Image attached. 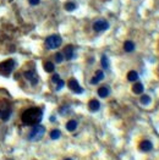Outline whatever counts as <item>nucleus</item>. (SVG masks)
<instances>
[{
	"label": "nucleus",
	"mask_w": 159,
	"mask_h": 160,
	"mask_svg": "<svg viewBox=\"0 0 159 160\" xmlns=\"http://www.w3.org/2000/svg\"><path fill=\"white\" fill-rule=\"evenodd\" d=\"M61 43H63V39H61V37L58 35V34L49 35V37L45 39V45H47V48H48V49H52V50L59 48V47L61 45Z\"/></svg>",
	"instance_id": "obj_3"
},
{
	"label": "nucleus",
	"mask_w": 159,
	"mask_h": 160,
	"mask_svg": "<svg viewBox=\"0 0 159 160\" xmlns=\"http://www.w3.org/2000/svg\"><path fill=\"white\" fill-rule=\"evenodd\" d=\"M28 2L31 4L32 6H37V5L40 2V0H28Z\"/></svg>",
	"instance_id": "obj_26"
},
{
	"label": "nucleus",
	"mask_w": 159,
	"mask_h": 160,
	"mask_svg": "<svg viewBox=\"0 0 159 160\" xmlns=\"http://www.w3.org/2000/svg\"><path fill=\"white\" fill-rule=\"evenodd\" d=\"M10 115H11V110L10 109H2V110H0V119L2 120V121H7L9 119H10Z\"/></svg>",
	"instance_id": "obj_14"
},
{
	"label": "nucleus",
	"mask_w": 159,
	"mask_h": 160,
	"mask_svg": "<svg viewBox=\"0 0 159 160\" xmlns=\"http://www.w3.org/2000/svg\"><path fill=\"white\" fill-rule=\"evenodd\" d=\"M67 86H69V88H70L73 93H76V94H81V93H83V89L81 88V86L78 84V82H77L76 78H71V80H69Z\"/></svg>",
	"instance_id": "obj_6"
},
{
	"label": "nucleus",
	"mask_w": 159,
	"mask_h": 160,
	"mask_svg": "<svg viewBox=\"0 0 159 160\" xmlns=\"http://www.w3.org/2000/svg\"><path fill=\"white\" fill-rule=\"evenodd\" d=\"M99 108H100V103H99L97 99H91V100H90V103H88V109H90V111L95 113V111L99 110Z\"/></svg>",
	"instance_id": "obj_10"
},
{
	"label": "nucleus",
	"mask_w": 159,
	"mask_h": 160,
	"mask_svg": "<svg viewBox=\"0 0 159 160\" xmlns=\"http://www.w3.org/2000/svg\"><path fill=\"white\" fill-rule=\"evenodd\" d=\"M43 117V110L39 108H30L25 110L22 114V122L27 126H34L38 125L42 121Z\"/></svg>",
	"instance_id": "obj_1"
},
{
	"label": "nucleus",
	"mask_w": 159,
	"mask_h": 160,
	"mask_svg": "<svg viewBox=\"0 0 159 160\" xmlns=\"http://www.w3.org/2000/svg\"><path fill=\"white\" fill-rule=\"evenodd\" d=\"M64 160H72V159H64Z\"/></svg>",
	"instance_id": "obj_27"
},
{
	"label": "nucleus",
	"mask_w": 159,
	"mask_h": 160,
	"mask_svg": "<svg viewBox=\"0 0 159 160\" xmlns=\"http://www.w3.org/2000/svg\"><path fill=\"white\" fill-rule=\"evenodd\" d=\"M103 78H104V72H103L102 70H98V71L95 72L94 77L91 80V84H98Z\"/></svg>",
	"instance_id": "obj_11"
},
{
	"label": "nucleus",
	"mask_w": 159,
	"mask_h": 160,
	"mask_svg": "<svg viewBox=\"0 0 159 160\" xmlns=\"http://www.w3.org/2000/svg\"><path fill=\"white\" fill-rule=\"evenodd\" d=\"M76 128H77V121H76V120H70V121H67V124H66V129H67V131L73 132Z\"/></svg>",
	"instance_id": "obj_16"
},
{
	"label": "nucleus",
	"mask_w": 159,
	"mask_h": 160,
	"mask_svg": "<svg viewBox=\"0 0 159 160\" xmlns=\"http://www.w3.org/2000/svg\"><path fill=\"white\" fill-rule=\"evenodd\" d=\"M140 101H141V104L142 105H148V104H151V96H142L140 98Z\"/></svg>",
	"instance_id": "obj_21"
},
{
	"label": "nucleus",
	"mask_w": 159,
	"mask_h": 160,
	"mask_svg": "<svg viewBox=\"0 0 159 160\" xmlns=\"http://www.w3.org/2000/svg\"><path fill=\"white\" fill-rule=\"evenodd\" d=\"M64 58L66 60H71L73 58V47L72 45H66L64 49Z\"/></svg>",
	"instance_id": "obj_9"
},
{
	"label": "nucleus",
	"mask_w": 159,
	"mask_h": 160,
	"mask_svg": "<svg viewBox=\"0 0 159 160\" xmlns=\"http://www.w3.org/2000/svg\"><path fill=\"white\" fill-rule=\"evenodd\" d=\"M124 50H125L126 53H131V51H133V50H135V44H133V42H131V40H126V42L124 43Z\"/></svg>",
	"instance_id": "obj_15"
},
{
	"label": "nucleus",
	"mask_w": 159,
	"mask_h": 160,
	"mask_svg": "<svg viewBox=\"0 0 159 160\" xmlns=\"http://www.w3.org/2000/svg\"><path fill=\"white\" fill-rule=\"evenodd\" d=\"M153 149V144L149 142V141H142L140 143V150L144 152V153H148Z\"/></svg>",
	"instance_id": "obj_8"
},
{
	"label": "nucleus",
	"mask_w": 159,
	"mask_h": 160,
	"mask_svg": "<svg viewBox=\"0 0 159 160\" xmlns=\"http://www.w3.org/2000/svg\"><path fill=\"white\" fill-rule=\"evenodd\" d=\"M14 67H15L14 59H9V60L1 63V64H0V75H2V76H9V75L11 73V71L14 70Z\"/></svg>",
	"instance_id": "obj_4"
},
{
	"label": "nucleus",
	"mask_w": 159,
	"mask_h": 160,
	"mask_svg": "<svg viewBox=\"0 0 159 160\" xmlns=\"http://www.w3.org/2000/svg\"><path fill=\"white\" fill-rule=\"evenodd\" d=\"M44 133H45V127L44 126H42V125H34L33 127H32L31 132L28 133V139L31 141V142H37V141H40L42 139V137L44 136Z\"/></svg>",
	"instance_id": "obj_2"
},
{
	"label": "nucleus",
	"mask_w": 159,
	"mask_h": 160,
	"mask_svg": "<svg viewBox=\"0 0 159 160\" xmlns=\"http://www.w3.org/2000/svg\"><path fill=\"white\" fill-rule=\"evenodd\" d=\"M60 136H61V132L59 129H53L50 132V138L52 139H58V138H60Z\"/></svg>",
	"instance_id": "obj_22"
},
{
	"label": "nucleus",
	"mask_w": 159,
	"mask_h": 160,
	"mask_svg": "<svg viewBox=\"0 0 159 160\" xmlns=\"http://www.w3.org/2000/svg\"><path fill=\"white\" fill-rule=\"evenodd\" d=\"M64 60V55L61 53H56L55 54V63H58V64H60V63H63Z\"/></svg>",
	"instance_id": "obj_23"
},
{
	"label": "nucleus",
	"mask_w": 159,
	"mask_h": 160,
	"mask_svg": "<svg viewBox=\"0 0 159 160\" xmlns=\"http://www.w3.org/2000/svg\"><path fill=\"white\" fill-rule=\"evenodd\" d=\"M100 64H102V66H103V68H109L110 64H109V59H108V56H107V55H103V56H102Z\"/></svg>",
	"instance_id": "obj_19"
},
{
	"label": "nucleus",
	"mask_w": 159,
	"mask_h": 160,
	"mask_svg": "<svg viewBox=\"0 0 159 160\" xmlns=\"http://www.w3.org/2000/svg\"><path fill=\"white\" fill-rule=\"evenodd\" d=\"M109 93H110L109 86H102V87L98 88V96H100V98H107V96H109Z\"/></svg>",
	"instance_id": "obj_12"
},
{
	"label": "nucleus",
	"mask_w": 159,
	"mask_h": 160,
	"mask_svg": "<svg viewBox=\"0 0 159 160\" xmlns=\"http://www.w3.org/2000/svg\"><path fill=\"white\" fill-rule=\"evenodd\" d=\"M75 9H76V4L73 1H67L65 4V10L66 11H73Z\"/></svg>",
	"instance_id": "obj_20"
},
{
	"label": "nucleus",
	"mask_w": 159,
	"mask_h": 160,
	"mask_svg": "<svg viewBox=\"0 0 159 160\" xmlns=\"http://www.w3.org/2000/svg\"><path fill=\"white\" fill-rule=\"evenodd\" d=\"M59 80H60V76H59L58 73H54V75H53V77H52V81H53L54 83H56Z\"/></svg>",
	"instance_id": "obj_25"
},
{
	"label": "nucleus",
	"mask_w": 159,
	"mask_h": 160,
	"mask_svg": "<svg viewBox=\"0 0 159 160\" xmlns=\"http://www.w3.org/2000/svg\"><path fill=\"white\" fill-rule=\"evenodd\" d=\"M127 80H128L130 82H136V81L138 80V73H137L136 71H130V72L127 73Z\"/></svg>",
	"instance_id": "obj_17"
},
{
	"label": "nucleus",
	"mask_w": 159,
	"mask_h": 160,
	"mask_svg": "<svg viewBox=\"0 0 159 160\" xmlns=\"http://www.w3.org/2000/svg\"><path fill=\"white\" fill-rule=\"evenodd\" d=\"M23 76H25V78L31 83L32 86H36L37 83H38V81H39V78H38V75L36 73V71L34 70H30V71H26L25 73H23Z\"/></svg>",
	"instance_id": "obj_7"
},
{
	"label": "nucleus",
	"mask_w": 159,
	"mask_h": 160,
	"mask_svg": "<svg viewBox=\"0 0 159 160\" xmlns=\"http://www.w3.org/2000/svg\"><path fill=\"white\" fill-rule=\"evenodd\" d=\"M109 28V22L107 20H97L93 23V30L95 32H103Z\"/></svg>",
	"instance_id": "obj_5"
},
{
	"label": "nucleus",
	"mask_w": 159,
	"mask_h": 160,
	"mask_svg": "<svg viewBox=\"0 0 159 160\" xmlns=\"http://www.w3.org/2000/svg\"><path fill=\"white\" fill-rule=\"evenodd\" d=\"M44 70H45L47 72H54L55 65L53 64L52 61H45V63H44Z\"/></svg>",
	"instance_id": "obj_18"
},
{
	"label": "nucleus",
	"mask_w": 159,
	"mask_h": 160,
	"mask_svg": "<svg viewBox=\"0 0 159 160\" xmlns=\"http://www.w3.org/2000/svg\"><path fill=\"white\" fill-rule=\"evenodd\" d=\"M55 84H56V88H55V89H56V91H60V89L63 88L64 86H65V82H64L63 80L60 78V80H59V81H58V82H56Z\"/></svg>",
	"instance_id": "obj_24"
},
{
	"label": "nucleus",
	"mask_w": 159,
	"mask_h": 160,
	"mask_svg": "<svg viewBox=\"0 0 159 160\" xmlns=\"http://www.w3.org/2000/svg\"><path fill=\"white\" fill-rule=\"evenodd\" d=\"M143 91H144L143 84H142V83H140V82L135 83V84H133V87H132V92H133L135 94H142V93H143Z\"/></svg>",
	"instance_id": "obj_13"
}]
</instances>
